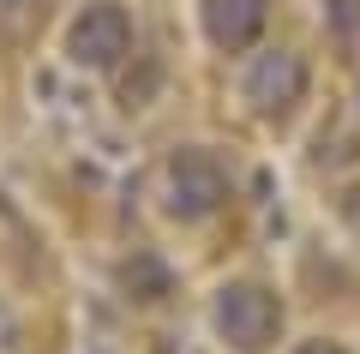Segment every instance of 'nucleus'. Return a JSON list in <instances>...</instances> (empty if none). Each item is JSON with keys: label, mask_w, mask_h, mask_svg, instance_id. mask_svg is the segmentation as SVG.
<instances>
[{"label": "nucleus", "mask_w": 360, "mask_h": 354, "mask_svg": "<svg viewBox=\"0 0 360 354\" xmlns=\"http://www.w3.org/2000/svg\"><path fill=\"white\" fill-rule=\"evenodd\" d=\"M168 210L180 216V222H205V216H217L222 204H229V168L217 163L210 151H174L168 156Z\"/></svg>", "instance_id": "f257e3e1"}, {"label": "nucleus", "mask_w": 360, "mask_h": 354, "mask_svg": "<svg viewBox=\"0 0 360 354\" xmlns=\"http://www.w3.org/2000/svg\"><path fill=\"white\" fill-rule=\"evenodd\" d=\"M217 330L234 342L240 354H264L283 330V301L258 282H229L217 294Z\"/></svg>", "instance_id": "f03ea898"}, {"label": "nucleus", "mask_w": 360, "mask_h": 354, "mask_svg": "<svg viewBox=\"0 0 360 354\" xmlns=\"http://www.w3.org/2000/svg\"><path fill=\"white\" fill-rule=\"evenodd\" d=\"M66 54H72L78 66H90V72L120 66V54H132V18L120 13L115 0L84 6V13H78V25L66 30Z\"/></svg>", "instance_id": "7ed1b4c3"}, {"label": "nucleus", "mask_w": 360, "mask_h": 354, "mask_svg": "<svg viewBox=\"0 0 360 354\" xmlns=\"http://www.w3.org/2000/svg\"><path fill=\"white\" fill-rule=\"evenodd\" d=\"M300 96H307V61H300L295 49H270V54L252 61V72H246V102H252L258 114L283 120Z\"/></svg>", "instance_id": "20e7f679"}, {"label": "nucleus", "mask_w": 360, "mask_h": 354, "mask_svg": "<svg viewBox=\"0 0 360 354\" xmlns=\"http://www.w3.org/2000/svg\"><path fill=\"white\" fill-rule=\"evenodd\" d=\"M264 18H270V0H205V30H210V42L229 49V54L252 49L258 30H264Z\"/></svg>", "instance_id": "39448f33"}, {"label": "nucleus", "mask_w": 360, "mask_h": 354, "mask_svg": "<svg viewBox=\"0 0 360 354\" xmlns=\"http://www.w3.org/2000/svg\"><path fill=\"white\" fill-rule=\"evenodd\" d=\"M120 282H127V294H132V301H162V294H168V270L156 265L150 253H139V258H132V265L120 270Z\"/></svg>", "instance_id": "423d86ee"}, {"label": "nucleus", "mask_w": 360, "mask_h": 354, "mask_svg": "<svg viewBox=\"0 0 360 354\" xmlns=\"http://www.w3.org/2000/svg\"><path fill=\"white\" fill-rule=\"evenodd\" d=\"M336 6V30H354L360 25V0H330Z\"/></svg>", "instance_id": "0eeeda50"}, {"label": "nucleus", "mask_w": 360, "mask_h": 354, "mask_svg": "<svg viewBox=\"0 0 360 354\" xmlns=\"http://www.w3.org/2000/svg\"><path fill=\"white\" fill-rule=\"evenodd\" d=\"M295 354H342V348H336V342H324V336H312V342H300Z\"/></svg>", "instance_id": "6e6552de"}]
</instances>
